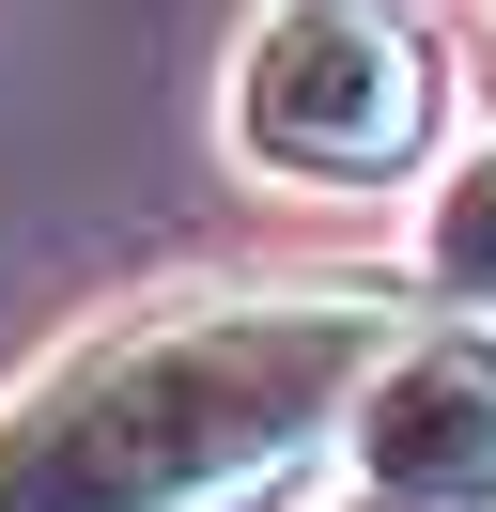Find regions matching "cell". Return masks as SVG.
<instances>
[{
    "label": "cell",
    "mask_w": 496,
    "mask_h": 512,
    "mask_svg": "<svg viewBox=\"0 0 496 512\" xmlns=\"http://www.w3.org/2000/svg\"><path fill=\"white\" fill-rule=\"evenodd\" d=\"M388 373L372 295H186L62 342L0 404V512H233L279 497Z\"/></svg>",
    "instance_id": "6da1fadb"
},
{
    "label": "cell",
    "mask_w": 496,
    "mask_h": 512,
    "mask_svg": "<svg viewBox=\"0 0 496 512\" xmlns=\"http://www.w3.org/2000/svg\"><path fill=\"white\" fill-rule=\"evenodd\" d=\"M233 140L295 187H388L434 140V47L388 0H264L233 47Z\"/></svg>",
    "instance_id": "7a4b0ae2"
},
{
    "label": "cell",
    "mask_w": 496,
    "mask_h": 512,
    "mask_svg": "<svg viewBox=\"0 0 496 512\" xmlns=\"http://www.w3.org/2000/svg\"><path fill=\"white\" fill-rule=\"evenodd\" d=\"M341 450H357V497L496 512V326H419V342H388V373L357 388Z\"/></svg>",
    "instance_id": "3957f363"
},
{
    "label": "cell",
    "mask_w": 496,
    "mask_h": 512,
    "mask_svg": "<svg viewBox=\"0 0 496 512\" xmlns=\"http://www.w3.org/2000/svg\"><path fill=\"white\" fill-rule=\"evenodd\" d=\"M419 280L450 295V311H496V156L434 171V202H419Z\"/></svg>",
    "instance_id": "277c9868"
},
{
    "label": "cell",
    "mask_w": 496,
    "mask_h": 512,
    "mask_svg": "<svg viewBox=\"0 0 496 512\" xmlns=\"http://www.w3.org/2000/svg\"><path fill=\"white\" fill-rule=\"evenodd\" d=\"M481 109H496V32H481Z\"/></svg>",
    "instance_id": "5b68a950"
},
{
    "label": "cell",
    "mask_w": 496,
    "mask_h": 512,
    "mask_svg": "<svg viewBox=\"0 0 496 512\" xmlns=\"http://www.w3.org/2000/svg\"><path fill=\"white\" fill-rule=\"evenodd\" d=\"M357 512H403V497H357Z\"/></svg>",
    "instance_id": "8992f818"
}]
</instances>
